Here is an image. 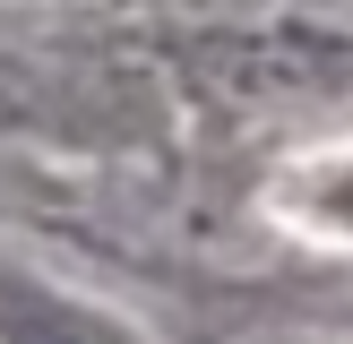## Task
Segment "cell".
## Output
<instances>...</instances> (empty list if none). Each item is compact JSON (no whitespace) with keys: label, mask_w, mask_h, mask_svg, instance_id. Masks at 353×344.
Listing matches in <instances>:
<instances>
[{"label":"cell","mask_w":353,"mask_h":344,"mask_svg":"<svg viewBox=\"0 0 353 344\" xmlns=\"http://www.w3.org/2000/svg\"><path fill=\"white\" fill-rule=\"evenodd\" d=\"M164 129V69L95 43H0V138L138 147Z\"/></svg>","instance_id":"obj_1"},{"label":"cell","mask_w":353,"mask_h":344,"mask_svg":"<svg viewBox=\"0 0 353 344\" xmlns=\"http://www.w3.org/2000/svg\"><path fill=\"white\" fill-rule=\"evenodd\" d=\"M181 69L224 103H336L353 95V34L302 26V17L207 26V34H181Z\"/></svg>","instance_id":"obj_2"},{"label":"cell","mask_w":353,"mask_h":344,"mask_svg":"<svg viewBox=\"0 0 353 344\" xmlns=\"http://www.w3.org/2000/svg\"><path fill=\"white\" fill-rule=\"evenodd\" d=\"M0 344H147L112 301L52 284L43 267L0 258Z\"/></svg>","instance_id":"obj_3"}]
</instances>
